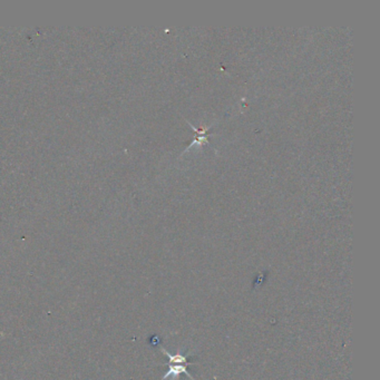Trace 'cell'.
I'll list each match as a JSON object with an SVG mask.
<instances>
[{
  "instance_id": "cell-1",
  "label": "cell",
  "mask_w": 380,
  "mask_h": 380,
  "mask_svg": "<svg viewBox=\"0 0 380 380\" xmlns=\"http://www.w3.org/2000/svg\"><path fill=\"white\" fill-rule=\"evenodd\" d=\"M189 365H192L191 362H186V364H178V365L169 364V370L167 371V373H165V375L163 376V378H162V380H167L169 377L178 378V376H180L181 374H185L191 380H195L190 375L189 371H187V366H189Z\"/></svg>"
},
{
  "instance_id": "cell-2",
  "label": "cell",
  "mask_w": 380,
  "mask_h": 380,
  "mask_svg": "<svg viewBox=\"0 0 380 380\" xmlns=\"http://www.w3.org/2000/svg\"><path fill=\"white\" fill-rule=\"evenodd\" d=\"M161 350L163 351V353L165 356H167L169 358V364L171 365H178V364H186L187 361V357H189V355H182V353H175V355H171L169 351L165 350V348L161 347Z\"/></svg>"
}]
</instances>
